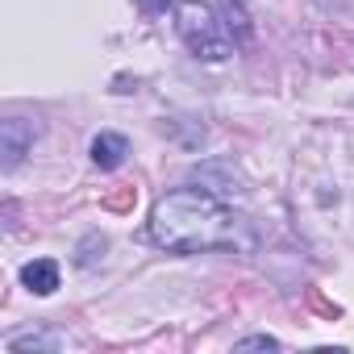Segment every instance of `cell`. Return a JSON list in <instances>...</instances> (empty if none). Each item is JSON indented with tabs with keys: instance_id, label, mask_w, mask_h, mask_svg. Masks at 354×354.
Returning a JSON list of instances; mask_svg holds the SVG:
<instances>
[{
	"instance_id": "1",
	"label": "cell",
	"mask_w": 354,
	"mask_h": 354,
	"mask_svg": "<svg viewBox=\"0 0 354 354\" xmlns=\"http://www.w3.org/2000/svg\"><path fill=\"white\" fill-rule=\"evenodd\" d=\"M150 238L167 250L201 254L213 246H230L238 238V221L209 188H175L154 201Z\"/></svg>"
},
{
	"instance_id": "2",
	"label": "cell",
	"mask_w": 354,
	"mask_h": 354,
	"mask_svg": "<svg viewBox=\"0 0 354 354\" xmlns=\"http://www.w3.org/2000/svg\"><path fill=\"white\" fill-rule=\"evenodd\" d=\"M175 30L188 42V50L205 63H221L234 55V42L217 21V9L205 5V0H175Z\"/></svg>"
},
{
	"instance_id": "3",
	"label": "cell",
	"mask_w": 354,
	"mask_h": 354,
	"mask_svg": "<svg viewBox=\"0 0 354 354\" xmlns=\"http://www.w3.org/2000/svg\"><path fill=\"white\" fill-rule=\"evenodd\" d=\"M34 138H38V125L34 121H21V117L0 121V154H5V167H17L21 154L34 146Z\"/></svg>"
},
{
	"instance_id": "4",
	"label": "cell",
	"mask_w": 354,
	"mask_h": 354,
	"mask_svg": "<svg viewBox=\"0 0 354 354\" xmlns=\"http://www.w3.org/2000/svg\"><path fill=\"white\" fill-rule=\"evenodd\" d=\"M21 283H26L30 292H38V296H50V292L59 288V263H55V259H34V263H26V267H21Z\"/></svg>"
},
{
	"instance_id": "5",
	"label": "cell",
	"mask_w": 354,
	"mask_h": 354,
	"mask_svg": "<svg viewBox=\"0 0 354 354\" xmlns=\"http://www.w3.org/2000/svg\"><path fill=\"white\" fill-rule=\"evenodd\" d=\"M125 154H129V142L121 133H96V142H92V162L96 167L113 171V167L125 162Z\"/></svg>"
},
{
	"instance_id": "6",
	"label": "cell",
	"mask_w": 354,
	"mask_h": 354,
	"mask_svg": "<svg viewBox=\"0 0 354 354\" xmlns=\"http://www.w3.org/2000/svg\"><path fill=\"white\" fill-rule=\"evenodd\" d=\"M238 350H279V342L271 333H254V337H242Z\"/></svg>"
},
{
	"instance_id": "7",
	"label": "cell",
	"mask_w": 354,
	"mask_h": 354,
	"mask_svg": "<svg viewBox=\"0 0 354 354\" xmlns=\"http://www.w3.org/2000/svg\"><path fill=\"white\" fill-rule=\"evenodd\" d=\"M142 5H146V9H150V5H154V0H142Z\"/></svg>"
}]
</instances>
